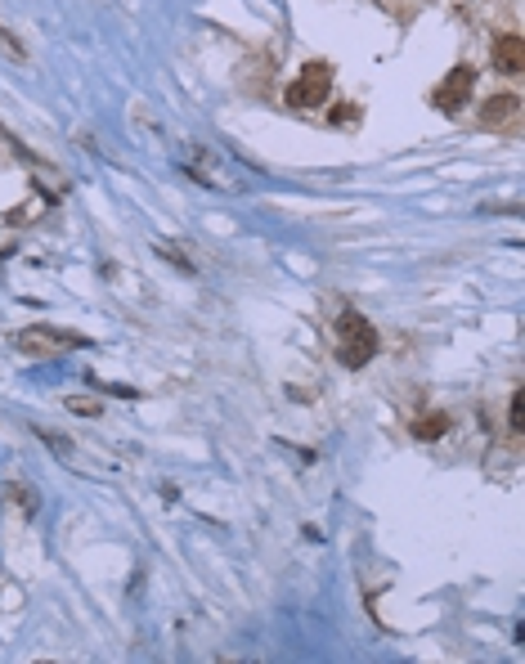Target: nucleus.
I'll return each mask as SVG.
<instances>
[{
  "instance_id": "6",
  "label": "nucleus",
  "mask_w": 525,
  "mask_h": 664,
  "mask_svg": "<svg viewBox=\"0 0 525 664\" xmlns=\"http://www.w3.org/2000/svg\"><path fill=\"white\" fill-rule=\"evenodd\" d=\"M516 104H521L516 95H489V99L480 104V117H476V122H480L485 131H489V126H503V122L516 117Z\"/></svg>"
},
{
  "instance_id": "13",
  "label": "nucleus",
  "mask_w": 525,
  "mask_h": 664,
  "mask_svg": "<svg viewBox=\"0 0 525 664\" xmlns=\"http://www.w3.org/2000/svg\"><path fill=\"white\" fill-rule=\"evenodd\" d=\"M157 251H162V256H166V260H175V265H180V269H184V274H193V260H184V256H180V251H175V247H157Z\"/></svg>"
},
{
  "instance_id": "5",
  "label": "nucleus",
  "mask_w": 525,
  "mask_h": 664,
  "mask_svg": "<svg viewBox=\"0 0 525 664\" xmlns=\"http://www.w3.org/2000/svg\"><path fill=\"white\" fill-rule=\"evenodd\" d=\"M489 59H494V68H498L503 77H521V72H525V41H521L516 32H503V37H494Z\"/></svg>"
},
{
  "instance_id": "1",
  "label": "nucleus",
  "mask_w": 525,
  "mask_h": 664,
  "mask_svg": "<svg viewBox=\"0 0 525 664\" xmlns=\"http://www.w3.org/2000/svg\"><path fill=\"white\" fill-rule=\"evenodd\" d=\"M337 337H342V346H337V364L342 369H364L377 355V346H382L377 328L360 310H342L337 314Z\"/></svg>"
},
{
  "instance_id": "8",
  "label": "nucleus",
  "mask_w": 525,
  "mask_h": 664,
  "mask_svg": "<svg viewBox=\"0 0 525 664\" xmlns=\"http://www.w3.org/2000/svg\"><path fill=\"white\" fill-rule=\"evenodd\" d=\"M328 122H333L337 131H346V126H355V122H360V104H351V99H342V104H333V113H328Z\"/></svg>"
},
{
  "instance_id": "14",
  "label": "nucleus",
  "mask_w": 525,
  "mask_h": 664,
  "mask_svg": "<svg viewBox=\"0 0 525 664\" xmlns=\"http://www.w3.org/2000/svg\"><path fill=\"white\" fill-rule=\"evenodd\" d=\"M37 436H41V440H46V445H50L55 454H72V445H68V440H55L50 431H37Z\"/></svg>"
},
{
  "instance_id": "7",
  "label": "nucleus",
  "mask_w": 525,
  "mask_h": 664,
  "mask_svg": "<svg viewBox=\"0 0 525 664\" xmlns=\"http://www.w3.org/2000/svg\"><path fill=\"white\" fill-rule=\"evenodd\" d=\"M449 427H453V418H449V413H418V418H413V440L431 445V440H440Z\"/></svg>"
},
{
  "instance_id": "10",
  "label": "nucleus",
  "mask_w": 525,
  "mask_h": 664,
  "mask_svg": "<svg viewBox=\"0 0 525 664\" xmlns=\"http://www.w3.org/2000/svg\"><path fill=\"white\" fill-rule=\"evenodd\" d=\"M507 422H512V431H516V436L525 431V391H516V396H512V409H507Z\"/></svg>"
},
{
  "instance_id": "2",
  "label": "nucleus",
  "mask_w": 525,
  "mask_h": 664,
  "mask_svg": "<svg viewBox=\"0 0 525 664\" xmlns=\"http://www.w3.org/2000/svg\"><path fill=\"white\" fill-rule=\"evenodd\" d=\"M328 95H333V64H328V59H310V64L297 72V81L284 90V104H288L292 113H315V108H324Z\"/></svg>"
},
{
  "instance_id": "11",
  "label": "nucleus",
  "mask_w": 525,
  "mask_h": 664,
  "mask_svg": "<svg viewBox=\"0 0 525 664\" xmlns=\"http://www.w3.org/2000/svg\"><path fill=\"white\" fill-rule=\"evenodd\" d=\"M68 409L81 413V418H95V413H99V400H68Z\"/></svg>"
},
{
  "instance_id": "12",
  "label": "nucleus",
  "mask_w": 525,
  "mask_h": 664,
  "mask_svg": "<svg viewBox=\"0 0 525 664\" xmlns=\"http://www.w3.org/2000/svg\"><path fill=\"white\" fill-rule=\"evenodd\" d=\"M14 498H19V507H23L28 516L37 512V489H14Z\"/></svg>"
},
{
  "instance_id": "4",
  "label": "nucleus",
  "mask_w": 525,
  "mask_h": 664,
  "mask_svg": "<svg viewBox=\"0 0 525 664\" xmlns=\"http://www.w3.org/2000/svg\"><path fill=\"white\" fill-rule=\"evenodd\" d=\"M471 90H476V72L467 68V64H458L453 72H445V81L431 90V108L436 113H445V117H453L467 99H471Z\"/></svg>"
},
{
  "instance_id": "3",
  "label": "nucleus",
  "mask_w": 525,
  "mask_h": 664,
  "mask_svg": "<svg viewBox=\"0 0 525 664\" xmlns=\"http://www.w3.org/2000/svg\"><path fill=\"white\" fill-rule=\"evenodd\" d=\"M14 346H19L23 355H32V360H55V355H64L68 346H86V337H77V332H59V328H50V323H32V328L14 332Z\"/></svg>"
},
{
  "instance_id": "9",
  "label": "nucleus",
  "mask_w": 525,
  "mask_h": 664,
  "mask_svg": "<svg viewBox=\"0 0 525 664\" xmlns=\"http://www.w3.org/2000/svg\"><path fill=\"white\" fill-rule=\"evenodd\" d=\"M0 55H10L14 64H28V46H19V37L0 23Z\"/></svg>"
}]
</instances>
